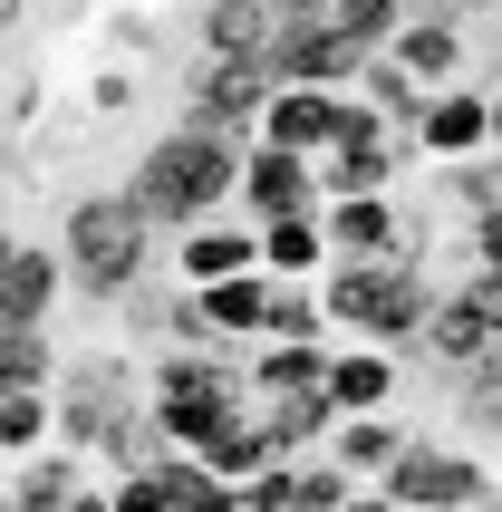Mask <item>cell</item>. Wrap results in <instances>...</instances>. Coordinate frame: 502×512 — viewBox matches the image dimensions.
<instances>
[{"label": "cell", "mask_w": 502, "mask_h": 512, "mask_svg": "<svg viewBox=\"0 0 502 512\" xmlns=\"http://www.w3.org/2000/svg\"><path fill=\"white\" fill-rule=\"evenodd\" d=\"M116 194L136 203L155 232H165V223L194 232V223H213V213L242 194V136H223V126H194V116H184V126H165V136L145 145V165L126 174Z\"/></svg>", "instance_id": "1"}, {"label": "cell", "mask_w": 502, "mask_h": 512, "mask_svg": "<svg viewBox=\"0 0 502 512\" xmlns=\"http://www.w3.org/2000/svg\"><path fill=\"white\" fill-rule=\"evenodd\" d=\"M445 290L416 281V261H329L319 271V310H329V339H358V348H406L425 339V310H435Z\"/></svg>", "instance_id": "2"}, {"label": "cell", "mask_w": 502, "mask_h": 512, "mask_svg": "<svg viewBox=\"0 0 502 512\" xmlns=\"http://www.w3.org/2000/svg\"><path fill=\"white\" fill-rule=\"evenodd\" d=\"M232 416H251V387H242V368H232L223 348H165L155 358V377H145V426H155L165 455H203Z\"/></svg>", "instance_id": "3"}, {"label": "cell", "mask_w": 502, "mask_h": 512, "mask_svg": "<svg viewBox=\"0 0 502 512\" xmlns=\"http://www.w3.org/2000/svg\"><path fill=\"white\" fill-rule=\"evenodd\" d=\"M58 261H68V290L87 300H136L145 261H155V223L126 194H78L58 223Z\"/></svg>", "instance_id": "4"}, {"label": "cell", "mask_w": 502, "mask_h": 512, "mask_svg": "<svg viewBox=\"0 0 502 512\" xmlns=\"http://www.w3.org/2000/svg\"><path fill=\"white\" fill-rule=\"evenodd\" d=\"M377 484L406 512H483L493 503V464H474L464 445H445V435H406V455H396Z\"/></svg>", "instance_id": "5"}, {"label": "cell", "mask_w": 502, "mask_h": 512, "mask_svg": "<svg viewBox=\"0 0 502 512\" xmlns=\"http://www.w3.org/2000/svg\"><path fill=\"white\" fill-rule=\"evenodd\" d=\"M49 397H58V445H68V455H97V464H107L116 435L136 426V406H126V358H116V368H107V358H78Z\"/></svg>", "instance_id": "6"}, {"label": "cell", "mask_w": 502, "mask_h": 512, "mask_svg": "<svg viewBox=\"0 0 502 512\" xmlns=\"http://www.w3.org/2000/svg\"><path fill=\"white\" fill-rule=\"evenodd\" d=\"M261 107H271V68H261V58H203L194 97H184L194 126H223V136H242V145H251V126H261Z\"/></svg>", "instance_id": "7"}, {"label": "cell", "mask_w": 502, "mask_h": 512, "mask_svg": "<svg viewBox=\"0 0 502 512\" xmlns=\"http://www.w3.org/2000/svg\"><path fill=\"white\" fill-rule=\"evenodd\" d=\"M358 68H367V49H348L329 20H280V39H271V87H358Z\"/></svg>", "instance_id": "8"}, {"label": "cell", "mask_w": 502, "mask_h": 512, "mask_svg": "<svg viewBox=\"0 0 502 512\" xmlns=\"http://www.w3.org/2000/svg\"><path fill=\"white\" fill-rule=\"evenodd\" d=\"M425 165H474L493 155V87H445V97H425L416 136H406Z\"/></svg>", "instance_id": "9"}, {"label": "cell", "mask_w": 502, "mask_h": 512, "mask_svg": "<svg viewBox=\"0 0 502 512\" xmlns=\"http://www.w3.org/2000/svg\"><path fill=\"white\" fill-rule=\"evenodd\" d=\"M242 223H280V213H319V165L309 155H280V145L251 136L242 145Z\"/></svg>", "instance_id": "10"}, {"label": "cell", "mask_w": 502, "mask_h": 512, "mask_svg": "<svg viewBox=\"0 0 502 512\" xmlns=\"http://www.w3.org/2000/svg\"><path fill=\"white\" fill-rule=\"evenodd\" d=\"M377 58H396L425 97H445V87H464V20H445V10L425 0V10H406V20H396V39H387Z\"/></svg>", "instance_id": "11"}, {"label": "cell", "mask_w": 502, "mask_h": 512, "mask_svg": "<svg viewBox=\"0 0 502 512\" xmlns=\"http://www.w3.org/2000/svg\"><path fill=\"white\" fill-rule=\"evenodd\" d=\"M242 271H261V223H242V213H213V223L174 232V281H184V290L242 281Z\"/></svg>", "instance_id": "12"}, {"label": "cell", "mask_w": 502, "mask_h": 512, "mask_svg": "<svg viewBox=\"0 0 502 512\" xmlns=\"http://www.w3.org/2000/svg\"><path fill=\"white\" fill-rule=\"evenodd\" d=\"M319 232H329V261H396L406 252V213L387 194H329Z\"/></svg>", "instance_id": "13"}, {"label": "cell", "mask_w": 502, "mask_h": 512, "mask_svg": "<svg viewBox=\"0 0 502 512\" xmlns=\"http://www.w3.org/2000/svg\"><path fill=\"white\" fill-rule=\"evenodd\" d=\"M58 290H68V261H58V242H20V252L0 261V339H10V329H49Z\"/></svg>", "instance_id": "14"}, {"label": "cell", "mask_w": 502, "mask_h": 512, "mask_svg": "<svg viewBox=\"0 0 502 512\" xmlns=\"http://www.w3.org/2000/svg\"><path fill=\"white\" fill-rule=\"evenodd\" d=\"M338 97H348V87H338ZM338 97H329V87H271V107H261V126H251V136L319 165V155L338 145Z\"/></svg>", "instance_id": "15"}, {"label": "cell", "mask_w": 502, "mask_h": 512, "mask_svg": "<svg viewBox=\"0 0 502 512\" xmlns=\"http://www.w3.org/2000/svg\"><path fill=\"white\" fill-rule=\"evenodd\" d=\"M319 387H329V406H338V416H387V406H396V387H406V358H396V348H358V339H338Z\"/></svg>", "instance_id": "16"}, {"label": "cell", "mask_w": 502, "mask_h": 512, "mask_svg": "<svg viewBox=\"0 0 502 512\" xmlns=\"http://www.w3.org/2000/svg\"><path fill=\"white\" fill-rule=\"evenodd\" d=\"M271 271H242V281H213V290H194V310H203V339L213 348H261V329H271Z\"/></svg>", "instance_id": "17"}, {"label": "cell", "mask_w": 502, "mask_h": 512, "mask_svg": "<svg viewBox=\"0 0 502 512\" xmlns=\"http://www.w3.org/2000/svg\"><path fill=\"white\" fill-rule=\"evenodd\" d=\"M194 39H203V58H261V68H271L280 10H271V0H203V10H194Z\"/></svg>", "instance_id": "18"}, {"label": "cell", "mask_w": 502, "mask_h": 512, "mask_svg": "<svg viewBox=\"0 0 502 512\" xmlns=\"http://www.w3.org/2000/svg\"><path fill=\"white\" fill-rule=\"evenodd\" d=\"M329 377V348L319 339H261L242 358V387H251V406H271V397H309Z\"/></svg>", "instance_id": "19"}, {"label": "cell", "mask_w": 502, "mask_h": 512, "mask_svg": "<svg viewBox=\"0 0 502 512\" xmlns=\"http://www.w3.org/2000/svg\"><path fill=\"white\" fill-rule=\"evenodd\" d=\"M425 358H435V368H454V377H474L483 358H493V329H483L474 319V300H464V290H445V300H435V310H425Z\"/></svg>", "instance_id": "20"}, {"label": "cell", "mask_w": 502, "mask_h": 512, "mask_svg": "<svg viewBox=\"0 0 502 512\" xmlns=\"http://www.w3.org/2000/svg\"><path fill=\"white\" fill-rule=\"evenodd\" d=\"M319 455H329V464H348L358 484H377V474H387V464L406 455V426H396V406H387V416H338Z\"/></svg>", "instance_id": "21"}, {"label": "cell", "mask_w": 502, "mask_h": 512, "mask_svg": "<svg viewBox=\"0 0 502 512\" xmlns=\"http://www.w3.org/2000/svg\"><path fill=\"white\" fill-rule=\"evenodd\" d=\"M406 155H416L406 136H387V145H329V155H319V203H329V194H387Z\"/></svg>", "instance_id": "22"}, {"label": "cell", "mask_w": 502, "mask_h": 512, "mask_svg": "<svg viewBox=\"0 0 502 512\" xmlns=\"http://www.w3.org/2000/svg\"><path fill=\"white\" fill-rule=\"evenodd\" d=\"M261 271H271V281H319V271H329V232H319V213H280V223H261Z\"/></svg>", "instance_id": "23"}, {"label": "cell", "mask_w": 502, "mask_h": 512, "mask_svg": "<svg viewBox=\"0 0 502 512\" xmlns=\"http://www.w3.org/2000/svg\"><path fill=\"white\" fill-rule=\"evenodd\" d=\"M58 445V397L49 387H20V397H0V464H29Z\"/></svg>", "instance_id": "24"}, {"label": "cell", "mask_w": 502, "mask_h": 512, "mask_svg": "<svg viewBox=\"0 0 502 512\" xmlns=\"http://www.w3.org/2000/svg\"><path fill=\"white\" fill-rule=\"evenodd\" d=\"M194 464H203V474H223L232 493H242L251 474H261V464H280V455H271V426H261V406H251V416H232V426L213 435V445H203Z\"/></svg>", "instance_id": "25"}, {"label": "cell", "mask_w": 502, "mask_h": 512, "mask_svg": "<svg viewBox=\"0 0 502 512\" xmlns=\"http://www.w3.org/2000/svg\"><path fill=\"white\" fill-rule=\"evenodd\" d=\"M348 97H367V107L387 116L396 136H416V116H425V87L406 78V68H396V58H367V68H358V87H348Z\"/></svg>", "instance_id": "26"}, {"label": "cell", "mask_w": 502, "mask_h": 512, "mask_svg": "<svg viewBox=\"0 0 502 512\" xmlns=\"http://www.w3.org/2000/svg\"><path fill=\"white\" fill-rule=\"evenodd\" d=\"M319 20H329L338 39H348V49H367V58H377V49L396 39V20H406V0H329Z\"/></svg>", "instance_id": "27"}, {"label": "cell", "mask_w": 502, "mask_h": 512, "mask_svg": "<svg viewBox=\"0 0 502 512\" xmlns=\"http://www.w3.org/2000/svg\"><path fill=\"white\" fill-rule=\"evenodd\" d=\"M261 339H319L329 348V310H319V281H280L271 290V329Z\"/></svg>", "instance_id": "28"}, {"label": "cell", "mask_w": 502, "mask_h": 512, "mask_svg": "<svg viewBox=\"0 0 502 512\" xmlns=\"http://www.w3.org/2000/svg\"><path fill=\"white\" fill-rule=\"evenodd\" d=\"M165 493H174V512H242V493L223 474H203L194 455H165Z\"/></svg>", "instance_id": "29"}, {"label": "cell", "mask_w": 502, "mask_h": 512, "mask_svg": "<svg viewBox=\"0 0 502 512\" xmlns=\"http://www.w3.org/2000/svg\"><path fill=\"white\" fill-rule=\"evenodd\" d=\"M348 493H358V474H348V464L309 455V464H300V503H290V512H348Z\"/></svg>", "instance_id": "30"}, {"label": "cell", "mask_w": 502, "mask_h": 512, "mask_svg": "<svg viewBox=\"0 0 502 512\" xmlns=\"http://www.w3.org/2000/svg\"><path fill=\"white\" fill-rule=\"evenodd\" d=\"M107 503H116V512H174V493H165V464H136V474H107Z\"/></svg>", "instance_id": "31"}, {"label": "cell", "mask_w": 502, "mask_h": 512, "mask_svg": "<svg viewBox=\"0 0 502 512\" xmlns=\"http://www.w3.org/2000/svg\"><path fill=\"white\" fill-rule=\"evenodd\" d=\"M454 290L474 300V319H483V329H493V348H502V271H464V281H454Z\"/></svg>", "instance_id": "32"}, {"label": "cell", "mask_w": 502, "mask_h": 512, "mask_svg": "<svg viewBox=\"0 0 502 512\" xmlns=\"http://www.w3.org/2000/svg\"><path fill=\"white\" fill-rule=\"evenodd\" d=\"M87 107L97 116H136V78H126V68H97V78H87Z\"/></svg>", "instance_id": "33"}, {"label": "cell", "mask_w": 502, "mask_h": 512, "mask_svg": "<svg viewBox=\"0 0 502 512\" xmlns=\"http://www.w3.org/2000/svg\"><path fill=\"white\" fill-rule=\"evenodd\" d=\"M474 271H502V194L474 203Z\"/></svg>", "instance_id": "34"}, {"label": "cell", "mask_w": 502, "mask_h": 512, "mask_svg": "<svg viewBox=\"0 0 502 512\" xmlns=\"http://www.w3.org/2000/svg\"><path fill=\"white\" fill-rule=\"evenodd\" d=\"M348 512H406V503H396L387 484H358V493H348Z\"/></svg>", "instance_id": "35"}, {"label": "cell", "mask_w": 502, "mask_h": 512, "mask_svg": "<svg viewBox=\"0 0 502 512\" xmlns=\"http://www.w3.org/2000/svg\"><path fill=\"white\" fill-rule=\"evenodd\" d=\"M435 10H445V20H493L502 0H435Z\"/></svg>", "instance_id": "36"}, {"label": "cell", "mask_w": 502, "mask_h": 512, "mask_svg": "<svg viewBox=\"0 0 502 512\" xmlns=\"http://www.w3.org/2000/svg\"><path fill=\"white\" fill-rule=\"evenodd\" d=\"M280 20H319V10H329V0H271Z\"/></svg>", "instance_id": "37"}, {"label": "cell", "mask_w": 502, "mask_h": 512, "mask_svg": "<svg viewBox=\"0 0 502 512\" xmlns=\"http://www.w3.org/2000/svg\"><path fill=\"white\" fill-rule=\"evenodd\" d=\"M68 512H116V503H107V484H87V493H78Z\"/></svg>", "instance_id": "38"}, {"label": "cell", "mask_w": 502, "mask_h": 512, "mask_svg": "<svg viewBox=\"0 0 502 512\" xmlns=\"http://www.w3.org/2000/svg\"><path fill=\"white\" fill-rule=\"evenodd\" d=\"M493 155H502V87H493Z\"/></svg>", "instance_id": "39"}, {"label": "cell", "mask_w": 502, "mask_h": 512, "mask_svg": "<svg viewBox=\"0 0 502 512\" xmlns=\"http://www.w3.org/2000/svg\"><path fill=\"white\" fill-rule=\"evenodd\" d=\"M10 252H20V242H10V232H0V261H10Z\"/></svg>", "instance_id": "40"}, {"label": "cell", "mask_w": 502, "mask_h": 512, "mask_svg": "<svg viewBox=\"0 0 502 512\" xmlns=\"http://www.w3.org/2000/svg\"><path fill=\"white\" fill-rule=\"evenodd\" d=\"M10 10H20V0H0V29H10Z\"/></svg>", "instance_id": "41"}, {"label": "cell", "mask_w": 502, "mask_h": 512, "mask_svg": "<svg viewBox=\"0 0 502 512\" xmlns=\"http://www.w3.org/2000/svg\"><path fill=\"white\" fill-rule=\"evenodd\" d=\"M483 512H502V484H493V503H483Z\"/></svg>", "instance_id": "42"}, {"label": "cell", "mask_w": 502, "mask_h": 512, "mask_svg": "<svg viewBox=\"0 0 502 512\" xmlns=\"http://www.w3.org/2000/svg\"><path fill=\"white\" fill-rule=\"evenodd\" d=\"M406 10H425V0H406Z\"/></svg>", "instance_id": "43"}]
</instances>
